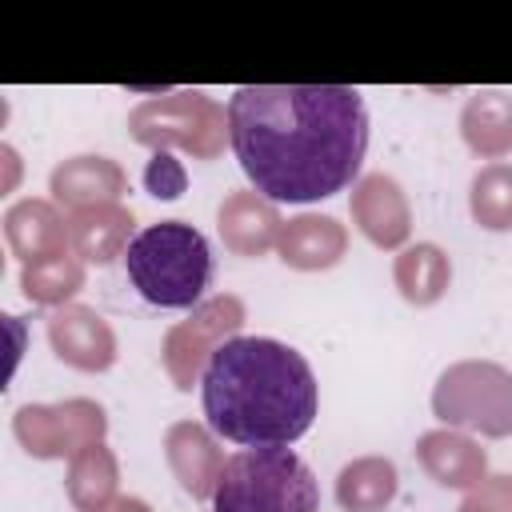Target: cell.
I'll return each mask as SVG.
<instances>
[{
	"mask_svg": "<svg viewBox=\"0 0 512 512\" xmlns=\"http://www.w3.org/2000/svg\"><path fill=\"white\" fill-rule=\"evenodd\" d=\"M224 108L240 172L272 204H316L360 180L368 108L356 88L244 84Z\"/></svg>",
	"mask_w": 512,
	"mask_h": 512,
	"instance_id": "cell-1",
	"label": "cell"
},
{
	"mask_svg": "<svg viewBox=\"0 0 512 512\" xmlns=\"http://www.w3.org/2000/svg\"><path fill=\"white\" fill-rule=\"evenodd\" d=\"M204 420L244 448L296 444L320 408V384L304 352L272 336H232L200 380Z\"/></svg>",
	"mask_w": 512,
	"mask_h": 512,
	"instance_id": "cell-2",
	"label": "cell"
},
{
	"mask_svg": "<svg viewBox=\"0 0 512 512\" xmlns=\"http://www.w3.org/2000/svg\"><path fill=\"white\" fill-rule=\"evenodd\" d=\"M132 288L156 308H196L216 276L212 248L188 220H156L136 232L124 252Z\"/></svg>",
	"mask_w": 512,
	"mask_h": 512,
	"instance_id": "cell-3",
	"label": "cell"
},
{
	"mask_svg": "<svg viewBox=\"0 0 512 512\" xmlns=\"http://www.w3.org/2000/svg\"><path fill=\"white\" fill-rule=\"evenodd\" d=\"M212 512H320V484L292 448H240L224 460Z\"/></svg>",
	"mask_w": 512,
	"mask_h": 512,
	"instance_id": "cell-4",
	"label": "cell"
},
{
	"mask_svg": "<svg viewBox=\"0 0 512 512\" xmlns=\"http://www.w3.org/2000/svg\"><path fill=\"white\" fill-rule=\"evenodd\" d=\"M128 136L152 152H188L208 164L224 152L228 140V108L216 104L200 88H180L164 96H148L128 112Z\"/></svg>",
	"mask_w": 512,
	"mask_h": 512,
	"instance_id": "cell-5",
	"label": "cell"
},
{
	"mask_svg": "<svg viewBox=\"0 0 512 512\" xmlns=\"http://www.w3.org/2000/svg\"><path fill=\"white\" fill-rule=\"evenodd\" d=\"M432 416L484 440L512 436V368L496 360H456L432 384Z\"/></svg>",
	"mask_w": 512,
	"mask_h": 512,
	"instance_id": "cell-6",
	"label": "cell"
},
{
	"mask_svg": "<svg viewBox=\"0 0 512 512\" xmlns=\"http://www.w3.org/2000/svg\"><path fill=\"white\" fill-rule=\"evenodd\" d=\"M248 320V308L236 292H216V296H204L184 320H176L164 340H160V364L168 372V380L180 388V392H192L200 388L204 380V368L208 360L216 356L220 344H228L232 336H240Z\"/></svg>",
	"mask_w": 512,
	"mask_h": 512,
	"instance_id": "cell-7",
	"label": "cell"
},
{
	"mask_svg": "<svg viewBox=\"0 0 512 512\" xmlns=\"http://www.w3.org/2000/svg\"><path fill=\"white\" fill-rule=\"evenodd\" d=\"M12 436L32 460H72L108 436L104 404L88 396H68L56 404H20L12 416Z\"/></svg>",
	"mask_w": 512,
	"mask_h": 512,
	"instance_id": "cell-8",
	"label": "cell"
},
{
	"mask_svg": "<svg viewBox=\"0 0 512 512\" xmlns=\"http://www.w3.org/2000/svg\"><path fill=\"white\" fill-rule=\"evenodd\" d=\"M348 216H352L356 232L380 252H400L412 236V204L388 172H364L352 184Z\"/></svg>",
	"mask_w": 512,
	"mask_h": 512,
	"instance_id": "cell-9",
	"label": "cell"
},
{
	"mask_svg": "<svg viewBox=\"0 0 512 512\" xmlns=\"http://www.w3.org/2000/svg\"><path fill=\"white\" fill-rule=\"evenodd\" d=\"M48 344L60 364L76 372H108L120 356L112 324L88 304H64L48 312Z\"/></svg>",
	"mask_w": 512,
	"mask_h": 512,
	"instance_id": "cell-10",
	"label": "cell"
},
{
	"mask_svg": "<svg viewBox=\"0 0 512 512\" xmlns=\"http://www.w3.org/2000/svg\"><path fill=\"white\" fill-rule=\"evenodd\" d=\"M216 232L232 256L256 260V256L276 252L280 232H284V216L256 188H232L216 208Z\"/></svg>",
	"mask_w": 512,
	"mask_h": 512,
	"instance_id": "cell-11",
	"label": "cell"
},
{
	"mask_svg": "<svg viewBox=\"0 0 512 512\" xmlns=\"http://www.w3.org/2000/svg\"><path fill=\"white\" fill-rule=\"evenodd\" d=\"M48 200H56L68 216L80 208H96V204H120V196L128 192V172L100 152H80L68 156L52 168L48 176Z\"/></svg>",
	"mask_w": 512,
	"mask_h": 512,
	"instance_id": "cell-12",
	"label": "cell"
},
{
	"mask_svg": "<svg viewBox=\"0 0 512 512\" xmlns=\"http://www.w3.org/2000/svg\"><path fill=\"white\" fill-rule=\"evenodd\" d=\"M164 460H168V472L176 476V484L192 500H212L228 456L220 452L216 432L208 424H200V420H176L164 432Z\"/></svg>",
	"mask_w": 512,
	"mask_h": 512,
	"instance_id": "cell-13",
	"label": "cell"
},
{
	"mask_svg": "<svg viewBox=\"0 0 512 512\" xmlns=\"http://www.w3.org/2000/svg\"><path fill=\"white\" fill-rule=\"evenodd\" d=\"M416 464L428 472V480L452 492H472L488 476V452L480 448V440L444 424L416 436Z\"/></svg>",
	"mask_w": 512,
	"mask_h": 512,
	"instance_id": "cell-14",
	"label": "cell"
},
{
	"mask_svg": "<svg viewBox=\"0 0 512 512\" xmlns=\"http://www.w3.org/2000/svg\"><path fill=\"white\" fill-rule=\"evenodd\" d=\"M4 240L20 264L72 252L68 216L56 200H44V196H24L4 212Z\"/></svg>",
	"mask_w": 512,
	"mask_h": 512,
	"instance_id": "cell-15",
	"label": "cell"
},
{
	"mask_svg": "<svg viewBox=\"0 0 512 512\" xmlns=\"http://www.w3.org/2000/svg\"><path fill=\"white\" fill-rule=\"evenodd\" d=\"M348 252V228L328 212H300L284 220L276 256L296 272H328Z\"/></svg>",
	"mask_w": 512,
	"mask_h": 512,
	"instance_id": "cell-16",
	"label": "cell"
},
{
	"mask_svg": "<svg viewBox=\"0 0 512 512\" xmlns=\"http://www.w3.org/2000/svg\"><path fill=\"white\" fill-rule=\"evenodd\" d=\"M68 236H72V252L84 264H112L128 252V244L136 240V216L124 204H96V208H80L68 216Z\"/></svg>",
	"mask_w": 512,
	"mask_h": 512,
	"instance_id": "cell-17",
	"label": "cell"
},
{
	"mask_svg": "<svg viewBox=\"0 0 512 512\" xmlns=\"http://www.w3.org/2000/svg\"><path fill=\"white\" fill-rule=\"evenodd\" d=\"M392 284H396L404 304L432 308L452 288V256L440 244H432V240L404 244L396 252V260H392Z\"/></svg>",
	"mask_w": 512,
	"mask_h": 512,
	"instance_id": "cell-18",
	"label": "cell"
},
{
	"mask_svg": "<svg viewBox=\"0 0 512 512\" xmlns=\"http://www.w3.org/2000/svg\"><path fill=\"white\" fill-rule=\"evenodd\" d=\"M460 136L472 156L496 164L512 152V92L480 88L460 108Z\"/></svg>",
	"mask_w": 512,
	"mask_h": 512,
	"instance_id": "cell-19",
	"label": "cell"
},
{
	"mask_svg": "<svg viewBox=\"0 0 512 512\" xmlns=\"http://www.w3.org/2000/svg\"><path fill=\"white\" fill-rule=\"evenodd\" d=\"M332 492L344 512H384L400 492V472L388 456H356L336 472Z\"/></svg>",
	"mask_w": 512,
	"mask_h": 512,
	"instance_id": "cell-20",
	"label": "cell"
},
{
	"mask_svg": "<svg viewBox=\"0 0 512 512\" xmlns=\"http://www.w3.org/2000/svg\"><path fill=\"white\" fill-rule=\"evenodd\" d=\"M64 492L76 512H104L120 496V460L108 444H92L68 460Z\"/></svg>",
	"mask_w": 512,
	"mask_h": 512,
	"instance_id": "cell-21",
	"label": "cell"
},
{
	"mask_svg": "<svg viewBox=\"0 0 512 512\" xmlns=\"http://www.w3.org/2000/svg\"><path fill=\"white\" fill-rule=\"evenodd\" d=\"M84 280H88V264L76 252H60V256H48V260H36V264H20L24 300L44 304V308L76 304V292L84 288Z\"/></svg>",
	"mask_w": 512,
	"mask_h": 512,
	"instance_id": "cell-22",
	"label": "cell"
},
{
	"mask_svg": "<svg viewBox=\"0 0 512 512\" xmlns=\"http://www.w3.org/2000/svg\"><path fill=\"white\" fill-rule=\"evenodd\" d=\"M468 212L484 232H512V164H484L468 184Z\"/></svg>",
	"mask_w": 512,
	"mask_h": 512,
	"instance_id": "cell-23",
	"label": "cell"
},
{
	"mask_svg": "<svg viewBox=\"0 0 512 512\" xmlns=\"http://www.w3.org/2000/svg\"><path fill=\"white\" fill-rule=\"evenodd\" d=\"M188 184V172L184 164L172 156V152H152L148 168H144V188L156 196V200H176Z\"/></svg>",
	"mask_w": 512,
	"mask_h": 512,
	"instance_id": "cell-24",
	"label": "cell"
},
{
	"mask_svg": "<svg viewBox=\"0 0 512 512\" xmlns=\"http://www.w3.org/2000/svg\"><path fill=\"white\" fill-rule=\"evenodd\" d=\"M468 496H476V500L488 504L492 512H512V476H508V472H488Z\"/></svg>",
	"mask_w": 512,
	"mask_h": 512,
	"instance_id": "cell-25",
	"label": "cell"
},
{
	"mask_svg": "<svg viewBox=\"0 0 512 512\" xmlns=\"http://www.w3.org/2000/svg\"><path fill=\"white\" fill-rule=\"evenodd\" d=\"M0 160H4V168H8V176H4V192H12L16 180H20V156H16L12 144H0Z\"/></svg>",
	"mask_w": 512,
	"mask_h": 512,
	"instance_id": "cell-26",
	"label": "cell"
},
{
	"mask_svg": "<svg viewBox=\"0 0 512 512\" xmlns=\"http://www.w3.org/2000/svg\"><path fill=\"white\" fill-rule=\"evenodd\" d=\"M104 512H152V508H148V500H140V496H116Z\"/></svg>",
	"mask_w": 512,
	"mask_h": 512,
	"instance_id": "cell-27",
	"label": "cell"
},
{
	"mask_svg": "<svg viewBox=\"0 0 512 512\" xmlns=\"http://www.w3.org/2000/svg\"><path fill=\"white\" fill-rule=\"evenodd\" d=\"M456 512H492V508H488V504H480L476 496H468V492H464V500H460V508H456Z\"/></svg>",
	"mask_w": 512,
	"mask_h": 512,
	"instance_id": "cell-28",
	"label": "cell"
},
{
	"mask_svg": "<svg viewBox=\"0 0 512 512\" xmlns=\"http://www.w3.org/2000/svg\"><path fill=\"white\" fill-rule=\"evenodd\" d=\"M208 512H212V508H208Z\"/></svg>",
	"mask_w": 512,
	"mask_h": 512,
	"instance_id": "cell-29",
	"label": "cell"
}]
</instances>
